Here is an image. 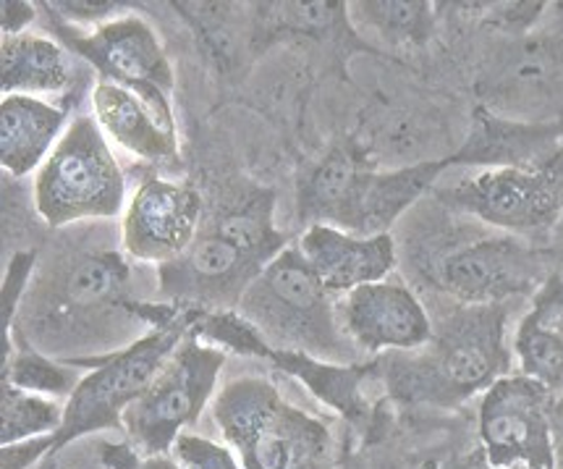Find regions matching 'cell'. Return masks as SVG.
<instances>
[{
	"label": "cell",
	"instance_id": "2e32d148",
	"mask_svg": "<svg viewBox=\"0 0 563 469\" xmlns=\"http://www.w3.org/2000/svg\"><path fill=\"white\" fill-rule=\"evenodd\" d=\"M89 102H92V119L98 121L106 140L126 155L155 165L174 163L178 157L176 129L168 127L153 106L132 89L98 77L89 92Z\"/></svg>",
	"mask_w": 563,
	"mask_h": 469
},
{
	"label": "cell",
	"instance_id": "4fadbf2b",
	"mask_svg": "<svg viewBox=\"0 0 563 469\" xmlns=\"http://www.w3.org/2000/svg\"><path fill=\"white\" fill-rule=\"evenodd\" d=\"M202 197L187 182L150 176L136 186L121 218V250L136 262L166 265L202 229Z\"/></svg>",
	"mask_w": 563,
	"mask_h": 469
},
{
	"label": "cell",
	"instance_id": "4dcf8cb0",
	"mask_svg": "<svg viewBox=\"0 0 563 469\" xmlns=\"http://www.w3.org/2000/svg\"><path fill=\"white\" fill-rule=\"evenodd\" d=\"M349 469H360V467H349Z\"/></svg>",
	"mask_w": 563,
	"mask_h": 469
},
{
	"label": "cell",
	"instance_id": "9a60e30c",
	"mask_svg": "<svg viewBox=\"0 0 563 469\" xmlns=\"http://www.w3.org/2000/svg\"><path fill=\"white\" fill-rule=\"evenodd\" d=\"M297 247L312 273L333 296L388 279L398 260L390 233L360 237L333 226H307Z\"/></svg>",
	"mask_w": 563,
	"mask_h": 469
},
{
	"label": "cell",
	"instance_id": "9c48e42d",
	"mask_svg": "<svg viewBox=\"0 0 563 469\" xmlns=\"http://www.w3.org/2000/svg\"><path fill=\"white\" fill-rule=\"evenodd\" d=\"M435 199L449 212L475 218L511 237L542 231L551 229L563 212V171L498 165L438 186Z\"/></svg>",
	"mask_w": 563,
	"mask_h": 469
},
{
	"label": "cell",
	"instance_id": "7c38bea8",
	"mask_svg": "<svg viewBox=\"0 0 563 469\" xmlns=\"http://www.w3.org/2000/svg\"><path fill=\"white\" fill-rule=\"evenodd\" d=\"M477 436L493 467L555 469L553 396L527 375H504L479 399Z\"/></svg>",
	"mask_w": 563,
	"mask_h": 469
},
{
	"label": "cell",
	"instance_id": "52a82bcc",
	"mask_svg": "<svg viewBox=\"0 0 563 469\" xmlns=\"http://www.w3.org/2000/svg\"><path fill=\"white\" fill-rule=\"evenodd\" d=\"M184 330H187V320L178 315L176 320L147 330L132 347L102 360H89L95 362L92 370L66 399L64 425L56 436L47 438V457L92 433L123 430V412L147 389L155 372L184 341Z\"/></svg>",
	"mask_w": 563,
	"mask_h": 469
},
{
	"label": "cell",
	"instance_id": "8992f818",
	"mask_svg": "<svg viewBox=\"0 0 563 469\" xmlns=\"http://www.w3.org/2000/svg\"><path fill=\"white\" fill-rule=\"evenodd\" d=\"M34 210L51 229L113 220L126 210L123 178L113 144L92 116H77L56 150L34 174Z\"/></svg>",
	"mask_w": 563,
	"mask_h": 469
},
{
	"label": "cell",
	"instance_id": "8fae6325",
	"mask_svg": "<svg viewBox=\"0 0 563 469\" xmlns=\"http://www.w3.org/2000/svg\"><path fill=\"white\" fill-rule=\"evenodd\" d=\"M66 45L87 58L100 79L132 89L153 106L168 127L176 129L170 98L176 89V74L153 24L136 13L123 11L92 26L87 34H71Z\"/></svg>",
	"mask_w": 563,
	"mask_h": 469
},
{
	"label": "cell",
	"instance_id": "6da1fadb",
	"mask_svg": "<svg viewBox=\"0 0 563 469\" xmlns=\"http://www.w3.org/2000/svg\"><path fill=\"white\" fill-rule=\"evenodd\" d=\"M129 286L132 273L121 252H64L30 281L11 328L32 341L30 349L64 362L77 351H108V341H121L132 323H147Z\"/></svg>",
	"mask_w": 563,
	"mask_h": 469
},
{
	"label": "cell",
	"instance_id": "7a4b0ae2",
	"mask_svg": "<svg viewBox=\"0 0 563 469\" xmlns=\"http://www.w3.org/2000/svg\"><path fill=\"white\" fill-rule=\"evenodd\" d=\"M508 305H459L432 320L430 343L377 360L388 393L401 404L456 406L508 375Z\"/></svg>",
	"mask_w": 563,
	"mask_h": 469
},
{
	"label": "cell",
	"instance_id": "30bf717a",
	"mask_svg": "<svg viewBox=\"0 0 563 469\" xmlns=\"http://www.w3.org/2000/svg\"><path fill=\"white\" fill-rule=\"evenodd\" d=\"M432 286L459 305H511L534 294L548 273L540 254L511 233L453 241L430 260Z\"/></svg>",
	"mask_w": 563,
	"mask_h": 469
},
{
	"label": "cell",
	"instance_id": "44dd1931",
	"mask_svg": "<svg viewBox=\"0 0 563 469\" xmlns=\"http://www.w3.org/2000/svg\"><path fill=\"white\" fill-rule=\"evenodd\" d=\"M346 17L356 32L390 47L424 45L435 32V9L424 0H356Z\"/></svg>",
	"mask_w": 563,
	"mask_h": 469
},
{
	"label": "cell",
	"instance_id": "ba28073f",
	"mask_svg": "<svg viewBox=\"0 0 563 469\" xmlns=\"http://www.w3.org/2000/svg\"><path fill=\"white\" fill-rule=\"evenodd\" d=\"M225 355L218 347L189 339L178 343L132 406L123 412V433L140 457L174 451L178 436L197 425L205 406L216 399Z\"/></svg>",
	"mask_w": 563,
	"mask_h": 469
},
{
	"label": "cell",
	"instance_id": "e0dca14e",
	"mask_svg": "<svg viewBox=\"0 0 563 469\" xmlns=\"http://www.w3.org/2000/svg\"><path fill=\"white\" fill-rule=\"evenodd\" d=\"M66 108L51 100L5 95L0 100V168L5 176L37 174L66 127Z\"/></svg>",
	"mask_w": 563,
	"mask_h": 469
},
{
	"label": "cell",
	"instance_id": "f1b7e54d",
	"mask_svg": "<svg viewBox=\"0 0 563 469\" xmlns=\"http://www.w3.org/2000/svg\"><path fill=\"white\" fill-rule=\"evenodd\" d=\"M553 436H555V469H563V396L553 399Z\"/></svg>",
	"mask_w": 563,
	"mask_h": 469
},
{
	"label": "cell",
	"instance_id": "ffe728a7",
	"mask_svg": "<svg viewBox=\"0 0 563 469\" xmlns=\"http://www.w3.org/2000/svg\"><path fill=\"white\" fill-rule=\"evenodd\" d=\"M563 53L559 47L534 43L519 47L511 66L500 72L493 87V102L506 110H540L553 95H563Z\"/></svg>",
	"mask_w": 563,
	"mask_h": 469
},
{
	"label": "cell",
	"instance_id": "83f0119b",
	"mask_svg": "<svg viewBox=\"0 0 563 469\" xmlns=\"http://www.w3.org/2000/svg\"><path fill=\"white\" fill-rule=\"evenodd\" d=\"M34 13L37 11H34L32 3H24V0H3V6H0V26H3V34L30 32Z\"/></svg>",
	"mask_w": 563,
	"mask_h": 469
},
{
	"label": "cell",
	"instance_id": "d6986e66",
	"mask_svg": "<svg viewBox=\"0 0 563 469\" xmlns=\"http://www.w3.org/2000/svg\"><path fill=\"white\" fill-rule=\"evenodd\" d=\"M71 58L66 45L34 32L3 34L0 40V89L26 98H56L71 87Z\"/></svg>",
	"mask_w": 563,
	"mask_h": 469
},
{
	"label": "cell",
	"instance_id": "4316f807",
	"mask_svg": "<svg viewBox=\"0 0 563 469\" xmlns=\"http://www.w3.org/2000/svg\"><path fill=\"white\" fill-rule=\"evenodd\" d=\"M113 469H181L174 454H163V457H140L132 446H119L111 457Z\"/></svg>",
	"mask_w": 563,
	"mask_h": 469
},
{
	"label": "cell",
	"instance_id": "5b68a950",
	"mask_svg": "<svg viewBox=\"0 0 563 469\" xmlns=\"http://www.w3.org/2000/svg\"><path fill=\"white\" fill-rule=\"evenodd\" d=\"M236 315L286 355H305L325 364H346L354 343L343 334L339 302L322 286L297 244H288L246 288Z\"/></svg>",
	"mask_w": 563,
	"mask_h": 469
},
{
	"label": "cell",
	"instance_id": "484cf974",
	"mask_svg": "<svg viewBox=\"0 0 563 469\" xmlns=\"http://www.w3.org/2000/svg\"><path fill=\"white\" fill-rule=\"evenodd\" d=\"M53 11L58 13V17H64L66 22H74V24H85L92 30V26H98L102 22H108V19L119 17L121 6L119 3H100V6H92V3H53L51 6Z\"/></svg>",
	"mask_w": 563,
	"mask_h": 469
},
{
	"label": "cell",
	"instance_id": "cb8c5ba5",
	"mask_svg": "<svg viewBox=\"0 0 563 469\" xmlns=\"http://www.w3.org/2000/svg\"><path fill=\"white\" fill-rule=\"evenodd\" d=\"M267 13L278 19L280 26L301 34H322L335 24L346 22V3H276Z\"/></svg>",
	"mask_w": 563,
	"mask_h": 469
},
{
	"label": "cell",
	"instance_id": "f546056e",
	"mask_svg": "<svg viewBox=\"0 0 563 469\" xmlns=\"http://www.w3.org/2000/svg\"><path fill=\"white\" fill-rule=\"evenodd\" d=\"M459 469H534V467H521V465H517V467H493L490 461L485 459L483 448H479L477 454H472L470 459H464V465L459 467Z\"/></svg>",
	"mask_w": 563,
	"mask_h": 469
},
{
	"label": "cell",
	"instance_id": "5bb4252c",
	"mask_svg": "<svg viewBox=\"0 0 563 469\" xmlns=\"http://www.w3.org/2000/svg\"><path fill=\"white\" fill-rule=\"evenodd\" d=\"M343 334L360 351H417L432 339V317L411 286L398 279L365 284L339 299Z\"/></svg>",
	"mask_w": 563,
	"mask_h": 469
},
{
	"label": "cell",
	"instance_id": "3957f363",
	"mask_svg": "<svg viewBox=\"0 0 563 469\" xmlns=\"http://www.w3.org/2000/svg\"><path fill=\"white\" fill-rule=\"evenodd\" d=\"M286 247L273 223V197L254 195L205 220L187 250L157 268V294L189 313L236 309Z\"/></svg>",
	"mask_w": 563,
	"mask_h": 469
},
{
	"label": "cell",
	"instance_id": "7402d4cb",
	"mask_svg": "<svg viewBox=\"0 0 563 469\" xmlns=\"http://www.w3.org/2000/svg\"><path fill=\"white\" fill-rule=\"evenodd\" d=\"M66 404L58 399L40 396V393L24 391L19 385L3 381V396H0V444L16 446L26 440L56 436L64 425Z\"/></svg>",
	"mask_w": 563,
	"mask_h": 469
},
{
	"label": "cell",
	"instance_id": "ac0fdd59",
	"mask_svg": "<svg viewBox=\"0 0 563 469\" xmlns=\"http://www.w3.org/2000/svg\"><path fill=\"white\" fill-rule=\"evenodd\" d=\"M521 375L538 381L553 399L563 396V279L548 275L514 336Z\"/></svg>",
	"mask_w": 563,
	"mask_h": 469
},
{
	"label": "cell",
	"instance_id": "d4e9b609",
	"mask_svg": "<svg viewBox=\"0 0 563 469\" xmlns=\"http://www.w3.org/2000/svg\"><path fill=\"white\" fill-rule=\"evenodd\" d=\"M181 469H244L242 459L229 444H218L197 433H184L174 444V451Z\"/></svg>",
	"mask_w": 563,
	"mask_h": 469
},
{
	"label": "cell",
	"instance_id": "277c9868",
	"mask_svg": "<svg viewBox=\"0 0 563 469\" xmlns=\"http://www.w3.org/2000/svg\"><path fill=\"white\" fill-rule=\"evenodd\" d=\"M210 410L244 469H339L331 427L288 402L267 378H233Z\"/></svg>",
	"mask_w": 563,
	"mask_h": 469
},
{
	"label": "cell",
	"instance_id": "603a6c76",
	"mask_svg": "<svg viewBox=\"0 0 563 469\" xmlns=\"http://www.w3.org/2000/svg\"><path fill=\"white\" fill-rule=\"evenodd\" d=\"M81 372L77 364H68L64 360H51L47 355H40L30 347L19 349L11 360H5L3 381H9L19 389L40 393V396H71L81 383Z\"/></svg>",
	"mask_w": 563,
	"mask_h": 469
}]
</instances>
